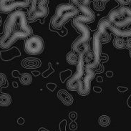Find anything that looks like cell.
<instances>
[{
	"label": "cell",
	"instance_id": "obj_1",
	"mask_svg": "<svg viewBox=\"0 0 131 131\" xmlns=\"http://www.w3.org/2000/svg\"><path fill=\"white\" fill-rule=\"evenodd\" d=\"M32 34L27 14L21 10L12 12L4 23L3 34L0 36V47L8 49L19 39H27Z\"/></svg>",
	"mask_w": 131,
	"mask_h": 131
},
{
	"label": "cell",
	"instance_id": "obj_2",
	"mask_svg": "<svg viewBox=\"0 0 131 131\" xmlns=\"http://www.w3.org/2000/svg\"><path fill=\"white\" fill-rule=\"evenodd\" d=\"M79 13L76 15L72 20V25L80 33V36L75 39L72 45L73 51L81 53L83 48L87 45L90 38V31L89 27L85 25L86 23H91L95 20V13L90 9L88 6H80L78 7Z\"/></svg>",
	"mask_w": 131,
	"mask_h": 131
},
{
	"label": "cell",
	"instance_id": "obj_3",
	"mask_svg": "<svg viewBox=\"0 0 131 131\" xmlns=\"http://www.w3.org/2000/svg\"><path fill=\"white\" fill-rule=\"evenodd\" d=\"M78 13V8L73 4H62L58 5L51 19L52 27L54 29H60L67 21L73 19Z\"/></svg>",
	"mask_w": 131,
	"mask_h": 131
},
{
	"label": "cell",
	"instance_id": "obj_4",
	"mask_svg": "<svg viewBox=\"0 0 131 131\" xmlns=\"http://www.w3.org/2000/svg\"><path fill=\"white\" fill-rule=\"evenodd\" d=\"M107 19L117 28H123L131 24V9L126 6L115 9L110 12Z\"/></svg>",
	"mask_w": 131,
	"mask_h": 131
},
{
	"label": "cell",
	"instance_id": "obj_5",
	"mask_svg": "<svg viewBox=\"0 0 131 131\" xmlns=\"http://www.w3.org/2000/svg\"><path fill=\"white\" fill-rule=\"evenodd\" d=\"M27 18L30 21H35L45 17L48 14V0H30Z\"/></svg>",
	"mask_w": 131,
	"mask_h": 131
},
{
	"label": "cell",
	"instance_id": "obj_6",
	"mask_svg": "<svg viewBox=\"0 0 131 131\" xmlns=\"http://www.w3.org/2000/svg\"><path fill=\"white\" fill-rule=\"evenodd\" d=\"M45 48V42L43 39L38 35L30 36L25 42L24 49L28 54L37 55L43 52Z\"/></svg>",
	"mask_w": 131,
	"mask_h": 131
},
{
	"label": "cell",
	"instance_id": "obj_7",
	"mask_svg": "<svg viewBox=\"0 0 131 131\" xmlns=\"http://www.w3.org/2000/svg\"><path fill=\"white\" fill-rule=\"evenodd\" d=\"M95 76V73L91 67L85 66V70L84 75L82 76L81 80L78 85L77 92L81 96H86L90 92L91 82Z\"/></svg>",
	"mask_w": 131,
	"mask_h": 131
},
{
	"label": "cell",
	"instance_id": "obj_8",
	"mask_svg": "<svg viewBox=\"0 0 131 131\" xmlns=\"http://www.w3.org/2000/svg\"><path fill=\"white\" fill-rule=\"evenodd\" d=\"M85 70V64L83 60L82 53H80V58L77 64V71L71 77L67 82V88L69 90L76 91L78 85L81 80L82 76L84 75Z\"/></svg>",
	"mask_w": 131,
	"mask_h": 131
},
{
	"label": "cell",
	"instance_id": "obj_9",
	"mask_svg": "<svg viewBox=\"0 0 131 131\" xmlns=\"http://www.w3.org/2000/svg\"><path fill=\"white\" fill-rule=\"evenodd\" d=\"M30 4V0H0V12H10L18 8H26Z\"/></svg>",
	"mask_w": 131,
	"mask_h": 131
},
{
	"label": "cell",
	"instance_id": "obj_10",
	"mask_svg": "<svg viewBox=\"0 0 131 131\" xmlns=\"http://www.w3.org/2000/svg\"><path fill=\"white\" fill-rule=\"evenodd\" d=\"M101 46L102 42L100 41V34L98 31L94 34L92 38V52L93 55V63H92V68H96L100 64V57H101Z\"/></svg>",
	"mask_w": 131,
	"mask_h": 131
},
{
	"label": "cell",
	"instance_id": "obj_11",
	"mask_svg": "<svg viewBox=\"0 0 131 131\" xmlns=\"http://www.w3.org/2000/svg\"><path fill=\"white\" fill-rule=\"evenodd\" d=\"M57 97L66 106H70L74 102L73 97L65 90H60L57 92Z\"/></svg>",
	"mask_w": 131,
	"mask_h": 131
},
{
	"label": "cell",
	"instance_id": "obj_12",
	"mask_svg": "<svg viewBox=\"0 0 131 131\" xmlns=\"http://www.w3.org/2000/svg\"><path fill=\"white\" fill-rule=\"evenodd\" d=\"M22 67L28 69H34L39 67L40 62L36 58H26L21 62Z\"/></svg>",
	"mask_w": 131,
	"mask_h": 131
},
{
	"label": "cell",
	"instance_id": "obj_13",
	"mask_svg": "<svg viewBox=\"0 0 131 131\" xmlns=\"http://www.w3.org/2000/svg\"><path fill=\"white\" fill-rule=\"evenodd\" d=\"M80 58V54L72 50L67 53L66 56V60L67 63L70 64H77Z\"/></svg>",
	"mask_w": 131,
	"mask_h": 131
},
{
	"label": "cell",
	"instance_id": "obj_14",
	"mask_svg": "<svg viewBox=\"0 0 131 131\" xmlns=\"http://www.w3.org/2000/svg\"><path fill=\"white\" fill-rule=\"evenodd\" d=\"M12 103V97L8 93L0 94V106L7 107Z\"/></svg>",
	"mask_w": 131,
	"mask_h": 131
},
{
	"label": "cell",
	"instance_id": "obj_15",
	"mask_svg": "<svg viewBox=\"0 0 131 131\" xmlns=\"http://www.w3.org/2000/svg\"><path fill=\"white\" fill-rule=\"evenodd\" d=\"M113 45L115 48L119 50H123L125 48V40L123 37H116L113 40Z\"/></svg>",
	"mask_w": 131,
	"mask_h": 131
},
{
	"label": "cell",
	"instance_id": "obj_16",
	"mask_svg": "<svg viewBox=\"0 0 131 131\" xmlns=\"http://www.w3.org/2000/svg\"><path fill=\"white\" fill-rule=\"evenodd\" d=\"M19 80L21 84L24 85H28L31 84L32 82V75L29 73H23L21 74Z\"/></svg>",
	"mask_w": 131,
	"mask_h": 131
},
{
	"label": "cell",
	"instance_id": "obj_17",
	"mask_svg": "<svg viewBox=\"0 0 131 131\" xmlns=\"http://www.w3.org/2000/svg\"><path fill=\"white\" fill-rule=\"evenodd\" d=\"M110 122H111L110 117L107 115H101L98 119V123L100 126H102L103 128L109 126L110 124Z\"/></svg>",
	"mask_w": 131,
	"mask_h": 131
},
{
	"label": "cell",
	"instance_id": "obj_18",
	"mask_svg": "<svg viewBox=\"0 0 131 131\" xmlns=\"http://www.w3.org/2000/svg\"><path fill=\"white\" fill-rule=\"evenodd\" d=\"M71 2L75 7H80V6H88L90 0H70Z\"/></svg>",
	"mask_w": 131,
	"mask_h": 131
},
{
	"label": "cell",
	"instance_id": "obj_19",
	"mask_svg": "<svg viewBox=\"0 0 131 131\" xmlns=\"http://www.w3.org/2000/svg\"><path fill=\"white\" fill-rule=\"evenodd\" d=\"M7 82V78L6 75L3 73H0V91H1V88L2 87L6 84Z\"/></svg>",
	"mask_w": 131,
	"mask_h": 131
},
{
	"label": "cell",
	"instance_id": "obj_20",
	"mask_svg": "<svg viewBox=\"0 0 131 131\" xmlns=\"http://www.w3.org/2000/svg\"><path fill=\"white\" fill-rule=\"evenodd\" d=\"M118 3L123 5V6H126L128 5L131 2V0H116Z\"/></svg>",
	"mask_w": 131,
	"mask_h": 131
},
{
	"label": "cell",
	"instance_id": "obj_21",
	"mask_svg": "<svg viewBox=\"0 0 131 131\" xmlns=\"http://www.w3.org/2000/svg\"><path fill=\"white\" fill-rule=\"evenodd\" d=\"M128 39L125 40V48L131 50V37H127Z\"/></svg>",
	"mask_w": 131,
	"mask_h": 131
},
{
	"label": "cell",
	"instance_id": "obj_22",
	"mask_svg": "<svg viewBox=\"0 0 131 131\" xmlns=\"http://www.w3.org/2000/svg\"><path fill=\"white\" fill-rule=\"evenodd\" d=\"M70 129H71L72 130H75L77 129V124L74 122H72L71 124H70Z\"/></svg>",
	"mask_w": 131,
	"mask_h": 131
},
{
	"label": "cell",
	"instance_id": "obj_23",
	"mask_svg": "<svg viewBox=\"0 0 131 131\" xmlns=\"http://www.w3.org/2000/svg\"><path fill=\"white\" fill-rule=\"evenodd\" d=\"M69 117L70 118H71L72 120H75L76 118H77V114L75 113H70V115H69Z\"/></svg>",
	"mask_w": 131,
	"mask_h": 131
},
{
	"label": "cell",
	"instance_id": "obj_24",
	"mask_svg": "<svg viewBox=\"0 0 131 131\" xmlns=\"http://www.w3.org/2000/svg\"><path fill=\"white\" fill-rule=\"evenodd\" d=\"M17 123L19 125H23L25 123V119L24 118H22V117H20V118H19L17 120Z\"/></svg>",
	"mask_w": 131,
	"mask_h": 131
},
{
	"label": "cell",
	"instance_id": "obj_25",
	"mask_svg": "<svg viewBox=\"0 0 131 131\" xmlns=\"http://www.w3.org/2000/svg\"><path fill=\"white\" fill-rule=\"evenodd\" d=\"M94 1H95V2H107L109 0H94Z\"/></svg>",
	"mask_w": 131,
	"mask_h": 131
},
{
	"label": "cell",
	"instance_id": "obj_26",
	"mask_svg": "<svg viewBox=\"0 0 131 131\" xmlns=\"http://www.w3.org/2000/svg\"><path fill=\"white\" fill-rule=\"evenodd\" d=\"M38 131H50V130H47V129H46V128H39V130Z\"/></svg>",
	"mask_w": 131,
	"mask_h": 131
},
{
	"label": "cell",
	"instance_id": "obj_27",
	"mask_svg": "<svg viewBox=\"0 0 131 131\" xmlns=\"http://www.w3.org/2000/svg\"><path fill=\"white\" fill-rule=\"evenodd\" d=\"M128 105H129V107H131V97L130 98V100H128Z\"/></svg>",
	"mask_w": 131,
	"mask_h": 131
},
{
	"label": "cell",
	"instance_id": "obj_28",
	"mask_svg": "<svg viewBox=\"0 0 131 131\" xmlns=\"http://www.w3.org/2000/svg\"><path fill=\"white\" fill-rule=\"evenodd\" d=\"M1 24H2V19L0 17V25H1Z\"/></svg>",
	"mask_w": 131,
	"mask_h": 131
},
{
	"label": "cell",
	"instance_id": "obj_29",
	"mask_svg": "<svg viewBox=\"0 0 131 131\" xmlns=\"http://www.w3.org/2000/svg\"><path fill=\"white\" fill-rule=\"evenodd\" d=\"M130 57H131V50H130Z\"/></svg>",
	"mask_w": 131,
	"mask_h": 131
}]
</instances>
